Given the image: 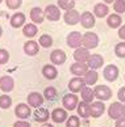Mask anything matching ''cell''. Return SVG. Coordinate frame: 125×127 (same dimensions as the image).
Instances as JSON below:
<instances>
[{
	"mask_svg": "<svg viewBox=\"0 0 125 127\" xmlns=\"http://www.w3.org/2000/svg\"><path fill=\"white\" fill-rule=\"evenodd\" d=\"M94 93H95V97L99 101H107L112 96V91L107 85H96L94 88Z\"/></svg>",
	"mask_w": 125,
	"mask_h": 127,
	"instance_id": "cell-1",
	"label": "cell"
},
{
	"mask_svg": "<svg viewBox=\"0 0 125 127\" xmlns=\"http://www.w3.org/2000/svg\"><path fill=\"white\" fill-rule=\"evenodd\" d=\"M99 43V37L95 34L92 32H87L83 34V42H82V45L84 46L87 50L90 49H95L96 46Z\"/></svg>",
	"mask_w": 125,
	"mask_h": 127,
	"instance_id": "cell-2",
	"label": "cell"
},
{
	"mask_svg": "<svg viewBox=\"0 0 125 127\" xmlns=\"http://www.w3.org/2000/svg\"><path fill=\"white\" fill-rule=\"evenodd\" d=\"M67 45L69 47H73V49H79L82 46V42H83V35L80 34L79 32H71L69 35H67Z\"/></svg>",
	"mask_w": 125,
	"mask_h": 127,
	"instance_id": "cell-3",
	"label": "cell"
},
{
	"mask_svg": "<svg viewBox=\"0 0 125 127\" xmlns=\"http://www.w3.org/2000/svg\"><path fill=\"white\" fill-rule=\"evenodd\" d=\"M62 103H63L66 110H74V109H76V106H78V103H79L78 96H76L75 93H67V95L63 96Z\"/></svg>",
	"mask_w": 125,
	"mask_h": 127,
	"instance_id": "cell-4",
	"label": "cell"
},
{
	"mask_svg": "<svg viewBox=\"0 0 125 127\" xmlns=\"http://www.w3.org/2000/svg\"><path fill=\"white\" fill-rule=\"evenodd\" d=\"M28 105L29 106H33V107H40L42 103H44V95H41V93H38V92H32L29 93V96H28Z\"/></svg>",
	"mask_w": 125,
	"mask_h": 127,
	"instance_id": "cell-5",
	"label": "cell"
},
{
	"mask_svg": "<svg viewBox=\"0 0 125 127\" xmlns=\"http://www.w3.org/2000/svg\"><path fill=\"white\" fill-rule=\"evenodd\" d=\"M69 115H67L66 109H62V107H57L51 111V119L54 123H63L67 121Z\"/></svg>",
	"mask_w": 125,
	"mask_h": 127,
	"instance_id": "cell-6",
	"label": "cell"
},
{
	"mask_svg": "<svg viewBox=\"0 0 125 127\" xmlns=\"http://www.w3.org/2000/svg\"><path fill=\"white\" fill-rule=\"evenodd\" d=\"M63 20H65L66 24H69V25H75L80 21V13L76 11V9L66 11L65 16H63Z\"/></svg>",
	"mask_w": 125,
	"mask_h": 127,
	"instance_id": "cell-7",
	"label": "cell"
},
{
	"mask_svg": "<svg viewBox=\"0 0 125 127\" xmlns=\"http://www.w3.org/2000/svg\"><path fill=\"white\" fill-rule=\"evenodd\" d=\"M88 64L87 63H80V62H75L74 64H71L70 71L73 75H76L78 77H80L82 75H86L88 72Z\"/></svg>",
	"mask_w": 125,
	"mask_h": 127,
	"instance_id": "cell-8",
	"label": "cell"
},
{
	"mask_svg": "<svg viewBox=\"0 0 125 127\" xmlns=\"http://www.w3.org/2000/svg\"><path fill=\"white\" fill-rule=\"evenodd\" d=\"M45 17L47 18L49 21H58L59 17H61V12H59V8L57 5H47L45 9Z\"/></svg>",
	"mask_w": 125,
	"mask_h": 127,
	"instance_id": "cell-9",
	"label": "cell"
},
{
	"mask_svg": "<svg viewBox=\"0 0 125 127\" xmlns=\"http://www.w3.org/2000/svg\"><path fill=\"white\" fill-rule=\"evenodd\" d=\"M84 87H86V83H84V79H82V77L76 76L69 81V89L71 91V93H78Z\"/></svg>",
	"mask_w": 125,
	"mask_h": 127,
	"instance_id": "cell-10",
	"label": "cell"
},
{
	"mask_svg": "<svg viewBox=\"0 0 125 127\" xmlns=\"http://www.w3.org/2000/svg\"><path fill=\"white\" fill-rule=\"evenodd\" d=\"M80 24L86 29H90V28H94L95 25V15H92L91 12H83L80 15Z\"/></svg>",
	"mask_w": 125,
	"mask_h": 127,
	"instance_id": "cell-11",
	"label": "cell"
},
{
	"mask_svg": "<svg viewBox=\"0 0 125 127\" xmlns=\"http://www.w3.org/2000/svg\"><path fill=\"white\" fill-rule=\"evenodd\" d=\"M108 115L112 119H116V121L119 118H121L123 117V105H121V102H113L108 109Z\"/></svg>",
	"mask_w": 125,
	"mask_h": 127,
	"instance_id": "cell-12",
	"label": "cell"
},
{
	"mask_svg": "<svg viewBox=\"0 0 125 127\" xmlns=\"http://www.w3.org/2000/svg\"><path fill=\"white\" fill-rule=\"evenodd\" d=\"M103 63H104V59H103V56L99 55V54L91 55L90 59L87 60V64H88L90 69H95V71H96V69H99V68H102Z\"/></svg>",
	"mask_w": 125,
	"mask_h": 127,
	"instance_id": "cell-13",
	"label": "cell"
},
{
	"mask_svg": "<svg viewBox=\"0 0 125 127\" xmlns=\"http://www.w3.org/2000/svg\"><path fill=\"white\" fill-rule=\"evenodd\" d=\"M103 73H104L105 80H108V81H115V80H117V77H119V68L115 64H109L104 68Z\"/></svg>",
	"mask_w": 125,
	"mask_h": 127,
	"instance_id": "cell-14",
	"label": "cell"
},
{
	"mask_svg": "<svg viewBox=\"0 0 125 127\" xmlns=\"http://www.w3.org/2000/svg\"><path fill=\"white\" fill-rule=\"evenodd\" d=\"M15 114L16 117H18L20 119H26V118H29V115H30V106L29 105H26V103H18V105L16 106V109H15Z\"/></svg>",
	"mask_w": 125,
	"mask_h": 127,
	"instance_id": "cell-15",
	"label": "cell"
},
{
	"mask_svg": "<svg viewBox=\"0 0 125 127\" xmlns=\"http://www.w3.org/2000/svg\"><path fill=\"white\" fill-rule=\"evenodd\" d=\"M90 106H91V117H94V118H99L105 111V105L103 103V101L92 102V103H90Z\"/></svg>",
	"mask_w": 125,
	"mask_h": 127,
	"instance_id": "cell-16",
	"label": "cell"
},
{
	"mask_svg": "<svg viewBox=\"0 0 125 127\" xmlns=\"http://www.w3.org/2000/svg\"><path fill=\"white\" fill-rule=\"evenodd\" d=\"M13 85H15V81L11 76H1L0 77V89L4 92V93H9L13 89Z\"/></svg>",
	"mask_w": 125,
	"mask_h": 127,
	"instance_id": "cell-17",
	"label": "cell"
},
{
	"mask_svg": "<svg viewBox=\"0 0 125 127\" xmlns=\"http://www.w3.org/2000/svg\"><path fill=\"white\" fill-rule=\"evenodd\" d=\"M30 20L34 24H41L45 20V11H42L40 7H34L30 11Z\"/></svg>",
	"mask_w": 125,
	"mask_h": 127,
	"instance_id": "cell-18",
	"label": "cell"
},
{
	"mask_svg": "<svg viewBox=\"0 0 125 127\" xmlns=\"http://www.w3.org/2000/svg\"><path fill=\"white\" fill-rule=\"evenodd\" d=\"M50 118L49 110L45 107H37L34 111V121L40 122V123H46V121Z\"/></svg>",
	"mask_w": 125,
	"mask_h": 127,
	"instance_id": "cell-19",
	"label": "cell"
},
{
	"mask_svg": "<svg viewBox=\"0 0 125 127\" xmlns=\"http://www.w3.org/2000/svg\"><path fill=\"white\" fill-rule=\"evenodd\" d=\"M90 56L91 55H90L88 50L86 47H79V49H76L75 53H74V59L76 62H80V63H86L90 59Z\"/></svg>",
	"mask_w": 125,
	"mask_h": 127,
	"instance_id": "cell-20",
	"label": "cell"
},
{
	"mask_svg": "<svg viewBox=\"0 0 125 127\" xmlns=\"http://www.w3.org/2000/svg\"><path fill=\"white\" fill-rule=\"evenodd\" d=\"M76 110H78L79 117H82V118H90L91 117V106H90V103L84 102V101L78 103Z\"/></svg>",
	"mask_w": 125,
	"mask_h": 127,
	"instance_id": "cell-21",
	"label": "cell"
},
{
	"mask_svg": "<svg viewBox=\"0 0 125 127\" xmlns=\"http://www.w3.org/2000/svg\"><path fill=\"white\" fill-rule=\"evenodd\" d=\"M50 59L53 64H63L66 62V54L62 50H54L50 55Z\"/></svg>",
	"mask_w": 125,
	"mask_h": 127,
	"instance_id": "cell-22",
	"label": "cell"
},
{
	"mask_svg": "<svg viewBox=\"0 0 125 127\" xmlns=\"http://www.w3.org/2000/svg\"><path fill=\"white\" fill-rule=\"evenodd\" d=\"M38 50H40V46H38V42L36 41H28L25 45H24V51H25L26 55L29 56H33L38 53Z\"/></svg>",
	"mask_w": 125,
	"mask_h": 127,
	"instance_id": "cell-23",
	"label": "cell"
},
{
	"mask_svg": "<svg viewBox=\"0 0 125 127\" xmlns=\"http://www.w3.org/2000/svg\"><path fill=\"white\" fill-rule=\"evenodd\" d=\"M42 75H44L47 80H54L57 77V75H58V71H57V68L53 64H46V65H44V68H42Z\"/></svg>",
	"mask_w": 125,
	"mask_h": 127,
	"instance_id": "cell-24",
	"label": "cell"
},
{
	"mask_svg": "<svg viewBox=\"0 0 125 127\" xmlns=\"http://www.w3.org/2000/svg\"><path fill=\"white\" fill-rule=\"evenodd\" d=\"M82 93V100H83L84 102H87V103H92L94 101V98H95V93H94V89L92 88H90L86 85L83 89L80 91Z\"/></svg>",
	"mask_w": 125,
	"mask_h": 127,
	"instance_id": "cell-25",
	"label": "cell"
},
{
	"mask_svg": "<svg viewBox=\"0 0 125 127\" xmlns=\"http://www.w3.org/2000/svg\"><path fill=\"white\" fill-rule=\"evenodd\" d=\"M108 12H109V9H108V5L107 4H103V3H99V4H96L95 8H94V15L96 17H99V18H103L108 15Z\"/></svg>",
	"mask_w": 125,
	"mask_h": 127,
	"instance_id": "cell-26",
	"label": "cell"
},
{
	"mask_svg": "<svg viewBox=\"0 0 125 127\" xmlns=\"http://www.w3.org/2000/svg\"><path fill=\"white\" fill-rule=\"evenodd\" d=\"M25 22V15L21 12H17L15 13L12 17H11V25L12 28H21Z\"/></svg>",
	"mask_w": 125,
	"mask_h": 127,
	"instance_id": "cell-27",
	"label": "cell"
},
{
	"mask_svg": "<svg viewBox=\"0 0 125 127\" xmlns=\"http://www.w3.org/2000/svg\"><path fill=\"white\" fill-rule=\"evenodd\" d=\"M121 17H120V15H117V13H113V15H109L108 18H107V24L109 28H112V29H116V28H120L121 26Z\"/></svg>",
	"mask_w": 125,
	"mask_h": 127,
	"instance_id": "cell-28",
	"label": "cell"
},
{
	"mask_svg": "<svg viewBox=\"0 0 125 127\" xmlns=\"http://www.w3.org/2000/svg\"><path fill=\"white\" fill-rule=\"evenodd\" d=\"M37 32H38V29H37L36 24H26V25H24V28H22L24 35L28 37V38H33V37L37 34Z\"/></svg>",
	"mask_w": 125,
	"mask_h": 127,
	"instance_id": "cell-29",
	"label": "cell"
},
{
	"mask_svg": "<svg viewBox=\"0 0 125 127\" xmlns=\"http://www.w3.org/2000/svg\"><path fill=\"white\" fill-rule=\"evenodd\" d=\"M98 81V72L95 69H88V72L84 75V83L87 85H94Z\"/></svg>",
	"mask_w": 125,
	"mask_h": 127,
	"instance_id": "cell-30",
	"label": "cell"
},
{
	"mask_svg": "<svg viewBox=\"0 0 125 127\" xmlns=\"http://www.w3.org/2000/svg\"><path fill=\"white\" fill-rule=\"evenodd\" d=\"M44 98L47 101H54L57 98V89L54 87H47L44 91Z\"/></svg>",
	"mask_w": 125,
	"mask_h": 127,
	"instance_id": "cell-31",
	"label": "cell"
},
{
	"mask_svg": "<svg viewBox=\"0 0 125 127\" xmlns=\"http://www.w3.org/2000/svg\"><path fill=\"white\" fill-rule=\"evenodd\" d=\"M58 7L65 11H70V9H74L75 1L74 0H58Z\"/></svg>",
	"mask_w": 125,
	"mask_h": 127,
	"instance_id": "cell-32",
	"label": "cell"
},
{
	"mask_svg": "<svg viewBox=\"0 0 125 127\" xmlns=\"http://www.w3.org/2000/svg\"><path fill=\"white\" fill-rule=\"evenodd\" d=\"M40 46H42V47H45V49H47V47H50V46L53 45V38L49 35V34H42L41 37H40Z\"/></svg>",
	"mask_w": 125,
	"mask_h": 127,
	"instance_id": "cell-33",
	"label": "cell"
},
{
	"mask_svg": "<svg viewBox=\"0 0 125 127\" xmlns=\"http://www.w3.org/2000/svg\"><path fill=\"white\" fill-rule=\"evenodd\" d=\"M12 105V98L7 96V95H3L0 96V107L1 109H9Z\"/></svg>",
	"mask_w": 125,
	"mask_h": 127,
	"instance_id": "cell-34",
	"label": "cell"
},
{
	"mask_svg": "<svg viewBox=\"0 0 125 127\" xmlns=\"http://www.w3.org/2000/svg\"><path fill=\"white\" fill-rule=\"evenodd\" d=\"M66 127H80V119L75 115H71L66 121Z\"/></svg>",
	"mask_w": 125,
	"mask_h": 127,
	"instance_id": "cell-35",
	"label": "cell"
},
{
	"mask_svg": "<svg viewBox=\"0 0 125 127\" xmlns=\"http://www.w3.org/2000/svg\"><path fill=\"white\" fill-rule=\"evenodd\" d=\"M115 53L119 58H125V42H120L115 47Z\"/></svg>",
	"mask_w": 125,
	"mask_h": 127,
	"instance_id": "cell-36",
	"label": "cell"
},
{
	"mask_svg": "<svg viewBox=\"0 0 125 127\" xmlns=\"http://www.w3.org/2000/svg\"><path fill=\"white\" fill-rule=\"evenodd\" d=\"M115 11L119 13H124L125 12V0H116L115 1Z\"/></svg>",
	"mask_w": 125,
	"mask_h": 127,
	"instance_id": "cell-37",
	"label": "cell"
},
{
	"mask_svg": "<svg viewBox=\"0 0 125 127\" xmlns=\"http://www.w3.org/2000/svg\"><path fill=\"white\" fill-rule=\"evenodd\" d=\"M5 4L9 9H17L18 7H21L22 0H5Z\"/></svg>",
	"mask_w": 125,
	"mask_h": 127,
	"instance_id": "cell-38",
	"label": "cell"
},
{
	"mask_svg": "<svg viewBox=\"0 0 125 127\" xmlns=\"http://www.w3.org/2000/svg\"><path fill=\"white\" fill-rule=\"evenodd\" d=\"M9 60V53L4 49H0V64H5Z\"/></svg>",
	"mask_w": 125,
	"mask_h": 127,
	"instance_id": "cell-39",
	"label": "cell"
},
{
	"mask_svg": "<svg viewBox=\"0 0 125 127\" xmlns=\"http://www.w3.org/2000/svg\"><path fill=\"white\" fill-rule=\"evenodd\" d=\"M117 97H119V100L121 101V102H125V87H123V88L119 89Z\"/></svg>",
	"mask_w": 125,
	"mask_h": 127,
	"instance_id": "cell-40",
	"label": "cell"
},
{
	"mask_svg": "<svg viewBox=\"0 0 125 127\" xmlns=\"http://www.w3.org/2000/svg\"><path fill=\"white\" fill-rule=\"evenodd\" d=\"M13 127H32L30 126V123H28L26 121H17V122H15V125H13Z\"/></svg>",
	"mask_w": 125,
	"mask_h": 127,
	"instance_id": "cell-41",
	"label": "cell"
},
{
	"mask_svg": "<svg viewBox=\"0 0 125 127\" xmlns=\"http://www.w3.org/2000/svg\"><path fill=\"white\" fill-rule=\"evenodd\" d=\"M116 127H125V115L116 121Z\"/></svg>",
	"mask_w": 125,
	"mask_h": 127,
	"instance_id": "cell-42",
	"label": "cell"
},
{
	"mask_svg": "<svg viewBox=\"0 0 125 127\" xmlns=\"http://www.w3.org/2000/svg\"><path fill=\"white\" fill-rule=\"evenodd\" d=\"M119 37L125 41V25L124 26H120V29H119Z\"/></svg>",
	"mask_w": 125,
	"mask_h": 127,
	"instance_id": "cell-43",
	"label": "cell"
},
{
	"mask_svg": "<svg viewBox=\"0 0 125 127\" xmlns=\"http://www.w3.org/2000/svg\"><path fill=\"white\" fill-rule=\"evenodd\" d=\"M42 127H54V126L50 125V123H44V125H42Z\"/></svg>",
	"mask_w": 125,
	"mask_h": 127,
	"instance_id": "cell-44",
	"label": "cell"
},
{
	"mask_svg": "<svg viewBox=\"0 0 125 127\" xmlns=\"http://www.w3.org/2000/svg\"><path fill=\"white\" fill-rule=\"evenodd\" d=\"M113 1H116V0H104L105 4H111V3H113Z\"/></svg>",
	"mask_w": 125,
	"mask_h": 127,
	"instance_id": "cell-45",
	"label": "cell"
},
{
	"mask_svg": "<svg viewBox=\"0 0 125 127\" xmlns=\"http://www.w3.org/2000/svg\"><path fill=\"white\" fill-rule=\"evenodd\" d=\"M123 115H125V105H123Z\"/></svg>",
	"mask_w": 125,
	"mask_h": 127,
	"instance_id": "cell-46",
	"label": "cell"
},
{
	"mask_svg": "<svg viewBox=\"0 0 125 127\" xmlns=\"http://www.w3.org/2000/svg\"><path fill=\"white\" fill-rule=\"evenodd\" d=\"M1 33H3V29H1V26H0V37H1Z\"/></svg>",
	"mask_w": 125,
	"mask_h": 127,
	"instance_id": "cell-47",
	"label": "cell"
},
{
	"mask_svg": "<svg viewBox=\"0 0 125 127\" xmlns=\"http://www.w3.org/2000/svg\"><path fill=\"white\" fill-rule=\"evenodd\" d=\"M1 1H3V0H0V3H1Z\"/></svg>",
	"mask_w": 125,
	"mask_h": 127,
	"instance_id": "cell-48",
	"label": "cell"
}]
</instances>
